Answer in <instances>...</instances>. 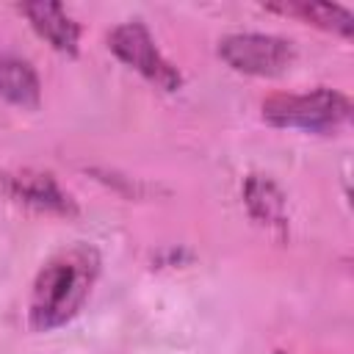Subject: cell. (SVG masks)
<instances>
[{
  "instance_id": "6da1fadb",
  "label": "cell",
  "mask_w": 354,
  "mask_h": 354,
  "mask_svg": "<svg viewBox=\"0 0 354 354\" xmlns=\"http://www.w3.org/2000/svg\"><path fill=\"white\" fill-rule=\"evenodd\" d=\"M97 252L91 246H72L50 257L36 274L30 293V326L50 332L77 315L97 277Z\"/></svg>"
},
{
  "instance_id": "7a4b0ae2",
  "label": "cell",
  "mask_w": 354,
  "mask_h": 354,
  "mask_svg": "<svg viewBox=\"0 0 354 354\" xmlns=\"http://www.w3.org/2000/svg\"><path fill=\"white\" fill-rule=\"evenodd\" d=\"M263 119L274 127L332 133L351 119V100L324 86L307 94H274L263 102Z\"/></svg>"
},
{
  "instance_id": "3957f363",
  "label": "cell",
  "mask_w": 354,
  "mask_h": 354,
  "mask_svg": "<svg viewBox=\"0 0 354 354\" xmlns=\"http://www.w3.org/2000/svg\"><path fill=\"white\" fill-rule=\"evenodd\" d=\"M218 58L243 75L274 77L290 69L296 53L293 44L271 33H230L218 41Z\"/></svg>"
},
{
  "instance_id": "277c9868",
  "label": "cell",
  "mask_w": 354,
  "mask_h": 354,
  "mask_svg": "<svg viewBox=\"0 0 354 354\" xmlns=\"http://www.w3.org/2000/svg\"><path fill=\"white\" fill-rule=\"evenodd\" d=\"M108 47H111V53L119 61L133 66L152 86H158L163 91H177L183 86V77H180L177 66H171L160 55V50L155 44L152 33L147 30V25H141V22H122V25H116L111 30V36H108Z\"/></svg>"
},
{
  "instance_id": "5b68a950",
  "label": "cell",
  "mask_w": 354,
  "mask_h": 354,
  "mask_svg": "<svg viewBox=\"0 0 354 354\" xmlns=\"http://www.w3.org/2000/svg\"><path fill=\"white\" fill-rule=\"evenodd\" d=\"M0 188L6 191L8 199H14L25 207L41 210V213H55V216H75L77 213L75 199L58 185V180L50 171H36V169L3 171Z\"/></svg>"
},
{
  "instance_id": "8992f818",
  "label": "cell",
  "mask_w": 354,
  "mask_h": 354,
  "mask_svg": "<svg viewBox=\"0 0 354 354\" xmlns=\"http://www.w3.org/2000/svg\"><path fill=\"white\" fill-rule=\"evenodd\" d=\"M17 11L30 22V28L58 53L75 55L77 41H80V25L64 11L61 3L50 0H33V3H19Z\"/></svg>"
},
{
  "instance_id": "52a82bcc",
  "label": "cell",
  "mask_w": 354,
  "mask_h": 354,
  "mask_svg": "<svg viewBox=\"0 0 354 354\" xmlns=\"http://www.w3.org/2000/svg\"><path fill=\"white\" fill-rule=\"evenodd\" d=\"M0 97L17 108H39L41 80L25 58L0 53Z\"/></svg>"
},
{
  "instance_id": "ba28073f",
  "label": "cell",
  "mask_w": 354,
  "mask_h": 354,
  "mask_svg": "<svg viewBox=\"0 0 354 354\" xmlns=\"http://www.w3.org/2000/svg\"><path fill=\"white\" fill-rule=\"evenodd\" d=\"M268 11L285 14V17H296L307 25H315L321 30L337 33L343 39H348L354 33V17L348 8L335 6V3H310V0H296V3H271L266 6Z\"/></svg>"
},
{
  "instance_id": "9c48e42d",
  "label": "cell",
  "mask_w": 354,
  "mask_h": 354,
  "mask_svg": "<svg viewBox=\"0 0 354 354\" xmlns=\"http://www.w3.org/2000/svg\"><path fill=\"white\" fill-rule=\"evenodd\" d=\"M243 202L252 213V218H257L266 227L274 230H285L288 218H285V196L277 188L274 180L263 177V174H252L243 185Z\"/></svg>"
},
{
  "instance_id": "30bf717a",
  "label": "cell",
  "mask_w": 354,
  "mask_h": 354,
  "mask_svg": "<svg viewBox=\"0 0 354 354\" xmlns=\"http://www.w3.org/2000/svg\"><path fill=\"white\" fill-rule=\"evenodd\" d=\"M277 354H282V351H277Z\"/></svg>"
}]
</instances>
